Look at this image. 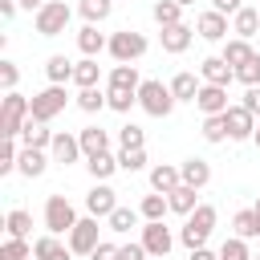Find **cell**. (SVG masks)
Wrapping results in <instances>:
<instances>
[{
	"label": "cell",
	"mask_w": 260,
	"mask_h": 260,
	"mask_svg": "<svg viewBox=\"0 0 260 260\" xmlns=\"http://www.w3.org/2000/svg\"><path fill=\"white\" fill-rule=\"evenodd\" d=\"M215 219H219V211L211 207V203H199L191 215H187V223H183V232H179V240L195 252V248H207V236L215 232Z\"/></svg>",
	"instance_id": "obj_1"
},
{
	"label": "cell",
	"mask_w": 260,
	"mask_h": 260,
	"mask_svg": "<svg viewBox=\"0 0 260 260\" xmlns=\"http://www.w3.org/2000/svg\"><path fill=\"white\" fill-rule=\"evenodd\" d=\"M28 114H32V102H28L24 93H16V89L4 93V106H0V134H4V138H20Z\"/></svg>",
	"instance_id": "obj_2"
},
{
	"label": "cell",
	"mask_w": 260,
	"mask_h": 260,
	"mask_svg": "<svg viewBox=\"0 0 260 260\" xmlns=\"http://www.w3.org/2000/svg\"><path fill=\"white\" fill-rule=\"evenodd\" d=\"M45 228H49V236H69L77 228V211H73V203L65 195L45 199Z\"/></svg>",
	"instance_id": "obj_3"
},
{
	"label": "cell",
	"mask_w": 260,
	"mask_h": 260,
	"mask_svg": "<svg viewBox=\"0 0 260 260\" xmlns=\"http://www.w3.org/2000/svg\"><path fill=\"white\" fill-rule=\"evenodd\" d=\"M138 106H142L150 118H167V114L175 110V93H171V85H162V81H142Z\"/></svg>",
	"instance_id": "obj_4"
},
{
	"label": "cell",
	"mask_w": 260,
	"mask_h": 260,
	"mask_svg": "<svg viewBox=\"0 0 260 260\" xmlns=\"http://www.w3.org/2000/svg\"><path fill=\"white\" fill-rule=\"evenodd\" d=\"M69 16H73V12H69V4H65V0H49V4L32 16V24H37V32H41V37H61V32L69 28Z\"/></svg>",
	"instance_id": "obj_5"
},
{
	"label": "cell",
	"mask_w": 260,
	"mask_h": 260,
	"mask_svg": "<svg viewBox=\"0 0 260 260\" xmlns=\"http://www.w3.org/2000/svg\"><path fill=\"white\" fill-rule=\"evenodd\" d=\"M142 53H146V37H142V32L122 28V32H114V37H110V57H114L118 65H134Z\"/></svg>",
	"instance_id": "obj_6"
},
{
	"label": "cell",
	"mask_w": 260,
	"mask_h": 260,
	"mask_svg": "<svg viewBox=\"0 0 260 260\" xmlns=\"http://www.w3.org/2000/svg\"><path fill=\"white\" fill-rule=\"evenodd\" d=\"M65 102H69V98H65V85H45L41 93H32V114H28V118H32V122H53V118L65 110Z\"/></svg>",
	"instance_id": "obj_7"
},
{
	"label": "cell",
	"mask_w": 260,
	"mask_h": 260,
	"mask_svg": "<svg viewBox=\"0 0 260 260\" xmlns=\"http://www.w3.org/2000/svg\"><path fill=\"white\" fill-rule=\"evenodd\" d=\"M65 244L73 248V256H93V248L102 244V240H98V219H93V215L77 219V228L69 232V240H65Z\"/></svg>",
	"instance_id": "obj_8"
},
{
	"label": "cell",
	"mask_w": 260,
	"mask_h": 260,
	"mask_svg": "<svg viewBox=\"0 0 260 260\" xmlns=\"http://www.w3.org/2000/svg\"><path fill=\"white\" fill-rule=\"evenodd\" d=\"M114 207H118V191H114L110 183H93V191L85 195V211H89L93 219H110Z\"/></svg>",
	"instance_id": "obj_9"
},
{
	"label": "cell",
	"mask_w": 260,
	"mask_h": 260,
	"mask_svg": "<svg viewBox=\"0 0 260 260\" xmlns=\"http://www.w3.org/2000/svg\"><path fill=\"white\" fill-rule=\"evenodd\" d=\"M138 244H142L150 256H162V260H167V252L175 248V236H171V228L158 219V223H142V240H138Z\"/></svg>",
	"instance_id": "obj_10"
},
{
	"label": "cell",
	"mask_w": 260,
	"mask_h": 260,
	"mask_svg": "<svg viewBox=\"0 0 260 260\" xmlns=\"http://www.w3.org/2000/svg\"><path fill=\"white\" fill-rule=\"evenodd\" d=\"M81 154H85V150H81V138H77V134H65V130L53 134V146H49V158H53V162L69 167V162H77Z\"/></svg>",
	"instance_id": "obj_11"
},
{
	"label": "cell",
	"mask_w": 260,
	"mask_h": 260,
	"mask_svg": "<svg viewBox=\"0 0 260 260\" xmlns=\"http://www.w3.org/2000/svg\"><path fill=\"white\" fill-rule=\"evenodd\" d=\"M199 77H203V85H232L236 81V69L223 61V57H207V61H199Z\"/></svg>",
	"instance_id": "obj_12"
},
{
	"label": "cell",
	"mask_w": 260,
	"mask_h": 260,
	"mask_svg": "<svg viewBox=\"0 0 260 260\" xmlns=\"http://www.w3.org/2000/svg\"><path fill=\"white\" fill-rule=\"evenodd\" d=\"M223 122H228V138H236V142H244V138L256 134V118H252L244 106H228Z\"/></svg>",
	"instance_id": "obj_13"
},
{
	"label": "cell",
	"mask_w": 260,
	"mask_h": 260,
	"mask_svg": "<svg viewBox=\"0 0 260 260\" xmlns=\"http://www.w3.org/2000/svg\"><path fill=\"white\" fill-rule=\"evenodd\" d=\"M179 175H183V187L203 191V187L211 183V162H207V158H183V162H179Z\"/></svg>",
	"instance_id": "obj_14"
},
{
	"label": "cell",
	"mask_w": 260,
	"mask_h": 260,
	"mask_svg": "<svg viewBox=\"0 0 260 260\" xmlns=\"http://www.w3.org/2000/svg\"><path fill=\"white\" fill-rule=\"evenodd\" d=\"M195 32H199L203 41H228V16L215 12V8H207V12L195 20Z\"/></svg>",
	"instance_id": "obj_15"
},
{
	"label": "cell",
	"mask_w": 260,
	"mask_h": 260,
	"mask_svg": "<svg viewBox=\"0 0 260 260\" xmlns=\"http://www.w3.org/2000/svg\"><path fill=\"white\" fill-rule=\"evenodd\" d=\"M195 106L203 110V118H215V114H228V89L223 85H203Z\"/></svg>",
	"instance_id": "obj_16"
},
{
	"label": "cell",
	"mask_w": 260,
	"mask_h": 260,
	"mask_svg": "<svg viewBox=\"0 0 260 260\" xmlns=\"http://www.w3.org/2000/svg\"><path fill=\"white\" fill-rule=\"evenodd\" d=\"M183 187V175H179V167H171V162H158V167H150V191H158V195H171V191H179Z\"/></svg>",
	"instance_id": "obj_17"
},
{
	"label": "cell",
	"mask_w": 260,
	"mask_h": 260,
	"mask_svg": "<svg viewBox=\"0 0 260 260\" xmlns=\"http://www.w3.org/2000/svg\"><path fill=\"white\" fill-rule=\"evenodd\" d=\"M53 158H49V150H32V146H20V158H16V171L24 175V179H37V175H45V167H49Z\"/></svg>",
	"instance_id": "obj_18"
},
{
	"label": "cell",
	"mask_w": 260,
	"mask_h": 260,
	"mask_svg": "<svg viewBox=\"0 0 260 260\" xmlns=\"http://www.w3.org/2000/svg\"><path fill=\"white\" fill-rule=\"evenodd\" d=\"M106 89H130V93H138V89H142L138 65H114L110 77H106Z\"/></svg>",
	"instance_id": "obj_19"
},
{
	"label": "cell",
	"mask_w": 260,
	"mask_h": 260,
	"mask_svg": "<svg viewBox=\"0 0 260 260\" xmlns=\"http://www.w3.org/2000/svg\"><path fill=\"white\" fill-rule=\"evenodd\" d=\"M53 134H57V130H49V122H32V118H28L24 130H20V142L32 146V150H49V146H53Z\"/></svg>",
	"instance_id": "obj_20"
},
{
	"label": "cell",
	"mask_w": 260,
	"mask_h": 260,
	"mask_svg": "<svg viewBox=\"0 0 260 260\" xmlns=\"http://www.w3.org/2000/svg\"><path fill=\"white\" fill-rule=\"evenodd\" d=\"M191 37H195V28H191V24H171V28H162V32H158L162 53H183V49L191 45Z\"/></svg>",
	"instance_id": "obj_21"
},
{
	"label": "cell",
	"mask_w": 260,
	"mask_h": 260,
	"mask_svg": "<svg viewBox=\"0 0 260 260\" xmlns=\"http://www.w3.org/2000/svg\"><path fill=\"white\" fill-rule=\"evenodd\" d=\"M167 85H171L175 102H195V98H199V89H203V81H199L195 73H187V69H183V73H175Z\"/></svg>",
	"instance_id": "obj_22"
},
{
	"label": "cell",
	"mask_w": 260,
	"mask_h": 260,
	"mask_svg": "<svg viewBox=\"0 0 260 260\" xmlns=\"http://www.w3.org/2000/svg\"><path fill=\"white\" fill-rule=\"evenodd\" d=\"M69 256H73V248L61 244L57 236H41L32 244V260H69Z\"/></svg>",
	"instance_id": "obj_23"
},
{
	"label": "cell",
	"mask_w": 260,
	"mask_h": 260,
	"mask_svg": "<svg viewBox=\"0 0 260 260\" xmlns=\"http://www.w3.org/2000/svg\"><path fill=\"white\" fill-rule=\"evenodd\" d=\"M77 138H81L85 158H89V154H106V150H110V130H102V126H85V130H77Z\"/></svg>",
	"instance_id": "obj_24"
},
{
	"label": "cell",
	"mask_w": 260,
	"mask_h": 260,
	"mask_svg": "<svg viewBox=\"0 0 260 260\" xmlns=\"http://www.w3.org/2000/svg\"><path fill=\"white\" fill-rule=\"evenodd\" d=\"M256 28H260V8H240V12L232 16V32H236L240 41H252Z\"/></svg>",
	"instance_id": "obj_25"
},
{
	"label": "cell",
	"mask_w": 260,
	"mask_h": 260,
	"mask_svg": "<svg viewBox=\"0 0 260 260\" xmlns=\"http://www.w3.org/2000/svg\"><path fill=\"white\" fill-rule=\"evenodd\" d=\"M77 49H81L85 57H98L102 49H110V37H102L98 24H85V28L77 32Z\"/></svg>",
	"instance_id": "obj_26"
},
{
	"label": "cell",
	"mask_w": 260,
	"mask_h": 260,
	"mask_svg": "<svg viewBox=\"0 0 260 260\" xmlns=\"http://www.w3.org/2000/svg\"><path fill=\"white\" fill-rule=\"evenodd\" d=\"M73 65H77V61H69V57H61V53H53V57L45 61L49 85H65V81H73Z\"/></svg>",
	"instance_id": "obj_27"
},
{
	"label": "cell",
	"mask_w": 260,
	"mask_h": 260,
	"mask_svg": "<svg viewBox=\"0 0 260 260\" xmlns=\"http://www.w3.org/2000/svg\"><path fill=\"white\" fill-rule=\"evenodd\" d=\"M98 81H102V69H98V61H93V57H81V61L73 65V85H77V89H93Z\"/></svg>",
	"instance_id": "obj_28"
},
{
	"label": "cell",
	"mask_w": 260,
	"mask_h": 260,
	"mask_svg": "<svg viewBox=\"0 0 260 260\" xmlns=\"http://www.w3.org/2000/svg\"><path fill=\"white\" fill-rule=\"evenodd\" d=\"M85 171H89L98 183H106V179H110L114 171H122V167H118V154L106 150V154H89V158H85Z\"/></svg>",
	"instance_id": "obj_29"
},
{
	"label": "cell",
	"mask_w": 260,
	"mask_h": 260,
	"mask_svg": "<svg viewBox=\"0 0 260 260\" xmlns=\"http://www.w3.org/2000/svg\"><path fill=\"white\" fill-rule=\"evenodd\" d=\"M4 232H8L12 240H28V232H32V215H28L24 207H12V211L4 215Z\"/></svg>",
	"instance_id": "obj_30"
},
{
	"label": "cell",
	"mask_w": 260,
	"mask_h": 260,
	"mask_svg": "<svg viewBox=\"0 0 260 260\" xmlns=\"http://www.w3.org/2000/svg\"><path fill=\"white\" fill-rule=\"evenodd\" d=\"M219 57H223V61H228L232 69H240V65H248V61H252L256 53H252V45H248V41H240V37H232V41L223 45V53H219Z\"/></svg>",
	"instance_id": "obj_31"
},
{
	"label": "cell",
	"mask_w": 260,
	"mask_h": 260,
	"mask_svg": "<svg viewBox=\"0 0 260 260\" xmlns=\"http://www.w3.org/2000/svg\"><path fill=\"white\" fill-rule=\"evenodd\" d=\"M138 211H142V219L146 223H158L167 211H171V203H167V195H158V191H150V195H142V203H138Z\"/></svg>",
	"instance_id": "obj_32"
},
{
	"label": "cell",
	"mask_w": 260,
	"mask_h": 260,
	"mask_svg": "<svg viewBox=\"0 0 260 260\" xmlns=\"http://www.w3.org/2000/svg\"><path fill=\"white\" fill-rule=\"evenodd\" d=\"M232 232H236L240 240H256V236H260V219H256V211H252V207L236 211V215H232Z\"/></svg>",
	"instance_id": "obj_33"
},
{
	"label": "cell",
	"mask_w": 260,
	"mask_h": 260,
	"mask_svg": "<svg viewBox=\"0 0 260 260\" xmlns=\"http://www.w3.org/2000/svg\"><path fill=\"white\" fill-rule=\"evenodd\" d=\"M199 191L195 187H179V191H171L167 195V203H171V211H179V215H191L195 207H199V199H195Z\"/></svg>",
	"instance_id": "obj_34"
},
{
	"label": "cell",
	"mask_w": 260,
	"mask_h": 260,
	"mask_svg": "<svg viewBox=\"0 0 260 260\" xmlns=\"http://www.w3.org/2000/svg\"><path fill=\"white\" fill-rule=\"evenodd\" d=\"M77 8H81V16H85V24H102V20L110 16L114 0H81Z\"/></svg>",
	"instance_id": "obj_35"
},
{
	"label": "cell",
	"mask_w": 260,
	"mask_h": 260,
	"mask_svg": "<svg viewBox=\"0 0 260 260\" xmlns=\"http://www.w3.org/2000/svg\"><path fill=\"white\" fill-rule=\"evenodd\" d=\"M102 106H110V98L93 85V89H77V110H85V114H98Z\"/></svg>",
	"instance_id": "obj_36"
},
{
	"label": "cell",
	"mask_w": 260,
	"mask_h": 260,
	"mask_svg": "<svg viewBox=\"0 0 260 260\" xmlns=\"http://www.w3.org/2000/svg\"><path fill=\"white\" fill-rule=\"evenodd\" d=\"M138 215L142 211H134V207H114V215L106 223H110V232H130V228H138Z\"/></svg>",
	"instance_id": "obj_37"
},
{
	"label": "cell",
	"mask_w": 260,
	"mask_h": 260,
	"mask_svg": "<svg viewBox=\"0 0 260 260\" xmlns=\"http://www.w3.org/2000/svg\"><path fill=\"white\" fill-rule=\"evenodd\" d=\"M179 16H183V8H179L175 0H158V4H154V20H158V28H171V24H183Z\"/></svg>",
	"instance_id": "obj_38"
},
{
	"label": "cell",
	"mask_w": 260,
	"mask_h": 260,
	"mask_svg": "<svg viewBox=\"0 0 260 260\" xmlns=\"http://www.w3.org/2000/svg\"><path fill=\"white\" fill-rule=\"evenodd\" d=\"M0 260H32V248H28V240H4L0 244Z\"/></svg>",
	"instance_id": "obj_39"
},
{
	"label": "cell",
	"mask_w": 260,
	"mask_h": 260,
	"mask_svg": "<svg viewBox=\"0 0 260 260\" xmlns=\"http://www.w3.org/2000/svg\"><path fill=\"white\" fill-rule=\"evenodd\" d=\"M219 260H256V256L248 252V240L232 236V240H223V248H219Z\"/></svg>",
	"instance_id": "obj_40"
},
{
	"label": "cell",
	"mask_w": 260,
	"mask_h": 260,
	"mask_svg": "<svg viewBox=\"0 0 260 260\" xmlns=\"http://www.w3.org/2000/svg\"><path fill=\"white\" fill-rule=\"evenodd\" d=\"M118 167H122L126 175L142 171V167H146V146H138V150H118Z\"/></svg>",
	"instance_id": "obj_41"
},
{
	"label": "cell",
	"mask_w": 260,
	"mask_h": 260,
	"mask_svg": "<svg viewBox=\"0 0 260 260\" xmlns=\"http://www.w3.org/2000/svg\"><path fill=\"white\" fill-rule=\"evenodd\" d=\"M106 98H110V110H118V114H130V106H138V93H130V89H106Z\"/></svg>",
	"instance_id": "obj_42"
},
{
	"label": "cell",
	"mask_w": 260,
	"mask_h": 260,
	"mask_svg": "<svg viewBox=\"0 0 260 260\" xmlns=\"http://www.w3.org/2000/svg\"><path fill=\"white\" fill-rule=\"evenodd\" d=\"M142 142H146L142 126H134V122H130V126H122V130H118V146H122V150H138Z\"/></svg>",
	"instance_id": "obj_43"
},
{
	"label": "cell",
	"mask_w": 260,
	"mask_h": 260,
	"mask_svg": "<svg viewBox=\"0 0 260 260\" xmlns=\"http://www.w3.org/2000/svg\"><path fill=\"white\" fill-rule=\"evenodd\" d=\"M16 158H20L16 138H4V146H0V175H12L16 171Z\"/></svg>",
	"instance_id": "obj_44"
},
{
	"label": "cell",
	"mask_w": 260,
	"mask_h": 260,
	"mask_svg": "<svg viewBox=\"0 0 260 260\" xmlns=\"http://www.w3.org/2000/svg\"><path fill=\"white\" fill-rule=\"evenodd\" d=\"M203 138H207V142H223V138H228V122H223V114L203 118Z\"/></svg>",
	"instance_id": "obj_45"
},
{
	"label": "cell",
	"mask_w": 260,
	"mask_h": 260,
	"mask_svg": "<svg viewBox=\"0 0 260 260\" xmlns=\"http://www.w3.org/2000/svg\"><path fill=\"white\" fill-rule=\"evenodd\" d=\"M236 81H240L244 89H252V85H260V57H252L248 65H240V69H236Z\"/></svg>",
	"instance_id": "obj_46"
},
{
	"label": "cell",
	"mask_w": 260,
	"mask_h": 260,
	"mask_svg": "<svg viewBox=\"0 0 260 260\" xmlns=\"http://www.w3.org/2000/svg\"><path fill=\"white\" fill-rule=\"evenodd\" d=\"M16 81H20L16 61H0V85H4V93H12V89H16Z\"/></svg>",
	"instance_id": "obj_47"
},
{
	"label": "cell",
	"mask_w": 260,
	"mask_h": 260,
	"mask_svg": "<svg viewBox=\"0 0 260 260\" xmlns=\"http://www.w3.org/2000/svg\"><path fill=\"white\" fill-rule=\"evenodd\" d=\"M118 256L122 260H150V252L142 244H118Z\"/></svg>",
	"instance_id": "obj_48"
},
{
	"label": "cell",
	"mask_w": 260,
	"mask_h": 260,
	"mask_svg": "<svg viewBox=\"0 0 260 260\" xmlns=\"http://www.w3.org/2000/svg\"><path fill=\"white\" fill-rule=\"evenodd\" d=\"M240 106H244L252 118H260V85H252V89L244 93V102H240Z\"/></svg>",
	"instance_id": "obj_49"
},
{
	"label": "cell",
	"mask_w": 260,
	"mask_h": 260,
	"mask_svg": "<svg viewBox=\"0 0 260 260\" xmlns=\"http://www.w3.org/2000/svg\"><path fill=\"white\" fill-rule=\"evenodd\" d=\"M89 260H122V256H118V244H98Z\"/></svg>",
	"instance_id": "obj_50"
},
{
	"label": "cell",
	"mask_w": 260,
	"mask_h": 260,
	"mask_svg": "<svg viewBox=\"0 0 260 260\" xmlns=\"http://www.w3.org/2000/svg\"><path fill=\"white\" fill-rule=\"evenodd\" d=\"M211 8H215V12H223V16H228V12L236 16V12L244 8V0H211Z\"/></svg>",
	"instance_id": "obj_51"
},
{
	"label": "cell",
	"mask_w": 260,
	"mask_h": 260,
	"mask_svg": "<svg viewBox=\"0 0 260 260\" xmlns=\"http://www.w3.org/2000/svg\"><path fill=\"white\" fill-rule=\"evenodd\" d=\"M0 16L12 20V16H16V0H0Z\"/></svg>",
	"instance_id": "obj_52"
},
{
	"label": "cell",
	"mask_w": 260,
	"mask_h": 260,
	"mask_svg": "<svg viewBox=\"0 0 260 260\" xmlns=\"http://www.w3.org/2000/svg\"><path fill=\"white\" fill-rule=\"evenodd\" d=\"M191 260H219V252H211V248H195Z\"/></svg>",
	"instance_id": "obj_53"
},
{
	"label": "cell",
	"mask_w": 260,
	"mask_h": 260,
	"mask_svg": "<svg viewBox=\"0 0 260 260\" xmlns=\"http://www.w3.org/2000/svg\"><path fill=\"white\" fill-rule=\"evenodd\" d=\"M16 4H20V8H37V12H41V8L49 4V0H16Z\"/></svg>",
	"instance_id": "obj_54"
},
{
	"label": "cell",
	"mask_w": 260,
	"mask_h": 260,
	"mask_svg": "<svg viewBox=\"0 0 260 260\" xmlns=\"http://www.w3.org/2000/svg\"><path fill=\"white\" fill-rule=\"evenodd\" d=\"M175 4H179V8H191V4H195V0H175Z\"/></svg>",
	"instance_id": "obj_55"
},
{
	"label": "cell",
	"mask_w": 260,
	"mask_h": 260,
	"mask_svg": "<svg viewBox=\"0 0 260 260\" xmlns=\"http://www.w3.org/2000/svg\"><path fill=\"white\" fill-rule=\"evenodd\" d=\"M252 142H256V146H260V122H256V134H252Z\"/></svg>",
	"instance_id": "obj_56"
},
{
	"label": "cell",
	"mask_w": 260,
	"mask_h": 260,
	"mask_svg": "<svg viewBox=\"0 0 260 260\" xmlns=\"http://www.w3.org/2000/svg\"><path fill=\"white\" fill-rule=\"evenodd\" d=\"M252 211H256V219H260V199H256V207H252Z\"/></svg>",
	"instance_id": "obj_57"
},
{
	"label": "cell",
	"mask_w": 260,
	"mask_h": 260,
	"mask_svg": "<svg viewBox=\"0 0 260 260\" xmlns=\"http://www.w3.org/2000/svg\"><path fill=\"white\" fill-rule=\"evenodd\" d=\"M150 260H162V256H150Z\"/></svg>",
	"instance_id": "obj_58"
},
{
	"label": "cell",
	"mask_w": 260,
	"mask_h": 260,
	"mask_svg": "<svg viewBox=\"0 0 260 260\" xmlns=\"http://www.w3.org/2000/svg\"><path fill=\"white\" fill-rule=\"evenodd\" d=\"M256 260H260V256H256Z\"/></svg>",
	"instance_id": "obj_59"
}]
</instances>
